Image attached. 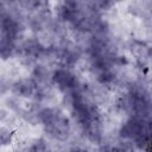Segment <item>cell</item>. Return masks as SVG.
<instances>
[{
	"mask_svg": "<svg viewBox=\"0 0 152 152\" xmlns=\"http://www.w3.org/2000/svg\"><path fill=\"white\" fill-rule=\"evenodd\" d=\"M11 132L7 128H0V145H6L11 141Z\"/></svg>",
	"mask_w": 152,
	"mask_h": 152,
	"instance_id": "obj_1",
	"label": "cell"
},
{
	"mask_svg": "<svg viewBox=\"0 0 152 152\" xmlns=\"http://www.w3.org/2000/svg\"><path fill=\"white\" fill-rule=\"evenodd\" d=\"M7 112L6 110H2V109H0V120H5L6 118H7Z\"/></svg>",
	"mask_w": 152,
	"mask_h": 152,
	"instance_id": "obj_2",
	"label": "cell"
}]
</instances>
